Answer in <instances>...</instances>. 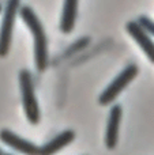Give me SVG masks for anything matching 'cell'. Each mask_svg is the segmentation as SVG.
<instances>
[{
	"mask_svg": "<svg viewBox=\"0 0 154 155\" xmlns=\"http://www.w3.org/2000/svg\"><path fill=\"white\" fill-rule=\"evenodd\" d=\"M19 16L29 27L30 33L34 41V65L37 71L44 72L49 64V53H48V37L45 34L44 26L41 23L37 14L33 11L32 7L23 5L19 8Z\"/></svg>",
	"mask_w": 154,
	"mask_h": 155,
	"instance_id": "cell-1",
	"label": "cell"
},
{
	"mask_svg": "<svg viewBox=\"0 0 154 155\" xmlns=\"http://www.w3.org/2000/svg\"><path fill=\"white\" fill-rule=\"evenodd\" d=\"M0 140L12 150H16L25 155H40V147H37L34 143L15 135L14 132L7 131V129L0 132Z\"/></svg>",
	"mask_w": 154,
	"mask_h": 155,
	"instance_id": "cell-6",
	"label": "cell"
},
{
	"mask_svg": "<svg viewBox=\"0 0 154 155\" xmlns=\"http://www.w3.org/2000/svg\"><path fill=\"white\" fill-rule=\"evenodd\" d=\"M19 8H21V0H7L5 3L0 26V57H5L10 52L14 26L16 15L19 14Z\"/></svg>",
	"mask_w": 154,
	"mask_h": 155,
	"instance_id": "cell-3",
	"label": "cell"
},
{
	"mask_svg": "<svg viewBox=\"0 0 154 155\" xmlns=\"http://www.w3.org/2000/svg\"><path fill=\"white\" fill-rule=\"evenodd\" d=\"M19 86H21V94H22V105L26 118L30 124L35 125L40 121V107H38V101L34 91V83H33V76L30 71L21 70L19 72Z\"/></svg>",
	"mask_w": 154,
	"mask_h": 155,
	"instance_id": "cell-2",
	"label": "cell"
},
{
	"mask_svg": "<svg viewBox=\"0 0 154 155\" xmlns=\"http://www.w3.org/2000/svg\"><path fill=\"white\" fill-rule=\"evenodd\" d=\"M78 4L79 0H64L63 3V12L60 18V30L64 34H68L74 30L78 16Z\"/></svg>",
	"mask_w": 154,
	"mask_h": 155,
	"instance_id": "cell-8",
	"label": "cell"
},
{
	"mask_svg": "<svg viewBox=\"0 0 154 155\" xmlns=\"http://www.w3.org/2000/svg\"><path fill=\"white\" fill-rule=\"evenodd\" d=\"M0 155H3V153H2V150H0Z\"/></svg>",
	"mask_w": 154,
	"mask_h": 155,
	"instance_id": "cell-12",
	"label": "cell"
},
{
	"mask_svg": "<svg viewBox=\"0 0 154 155\" xmlns=\"http://www.w3.org/2000/svg\"><path fill=\"white\" fill-rule=\"evenodd\" d=\"M136 21H138V23L143 27L145 31L149 33L150 35H153L154 37V21H152V19H150L149 16H146V15H141Z\"/></svg>",
	"mask_w": 154,
	"mask_h": 155,
	"instance_id": "cell-10",
	"label": "cell"
},
{
	"mask_svg": "<svg viewBox=\"0 0 154 155\" xmlns=\"http://www.w3.org/2000/svg\"><path fill=\"white\" fill-rule=\"evenodd\" d=\"M5 155H11V154H5Z\"/></svg>",
	"mask_w": 154,
	"mask_h": 155,
	"instance_id": "cell-13",
	"label": "cell"
},
{
	"mask_svg": "<svg viewBox=\"0 0 154 155\" xmlns=\"http://www.w3.org/2000/svg\"><path fill=\"white\" fill-rule=\"evenodd\" d=\"M123 117V109L120 105H113L109 112L108 125H106V135H105V143L109 150H113L117 144L119 139V127L120 121Z\"/></svg>",
	"mask_w": 154,
	"mask_h": 155,
	"instance_id": "cell-7",
	"label": "cell"
},
{
	"mask_svg": "<svg viewBox=\"0 0 154 155\" xmlns=\"http://www.w3.org/2000/svg\"><path fill=\"white\" fill-rule=\"evenodd\" d=\"M2 10H3V7H2V4H0V12H2Z\"/></svg>",
	"mask_w": 154,
	"mask_h": 155,
	"instance_id": "cell-11",
	"label": "cell"
},
{
	"mask_svg": "<svg viewBox=\"0 0 154 155\" xmlns=\"http://www.w3.org/2000/svg\"><path fill=\"white\" fill-rule=\"evenodd\" d=\"M75 139V132L74 131H64L62 134H59L57 136H55L52 140H49L48 143H45L44 146L40 147V155H53L57 151H60L62 148H64L65 146H68L72 140Z\"/></svg>",
	"mask_w": 154,
	"mask_h": 155,
	"instance_id": "cell-9",
	"label": "cell"
},
{
	"mask_svg": "<svg viewBox=\"0 0 154 155\" xmlns=\"http://www.w3.org/2000/svg\"><path fill=\"white\" fill-rule=\"evenodd\" d=\"M138 72H139L138 65H135V64L127 65L119 75L109 83L108 87L102 91V94H101L100 98H98V102H100L102 106L111 105L112 102L120 95V93L135 79Z\"/></svg>",
	"mask_w": 154,
	"mask_h": 155,
	"instance_id": "cell-4",
	"label": "cell"
},
{
	"mask_svg": "<svg viewBox=\"0 0 154 155\" xmlns=\"http://www.w3.org/2000/svg\"><path fill=\"white\" fill-rule=\"evenodd\" d=\"M126 30L134 38V41L141 46L147 59L154 64V41L152 40V35L145 31L143 27L138 23V21H130L126 25Z\"/></svg>",
	"mask_w": 154,
	"mask_h": 155,
	"instance_id": "cell-5",
	"label": "cell"
}]
</instances>
